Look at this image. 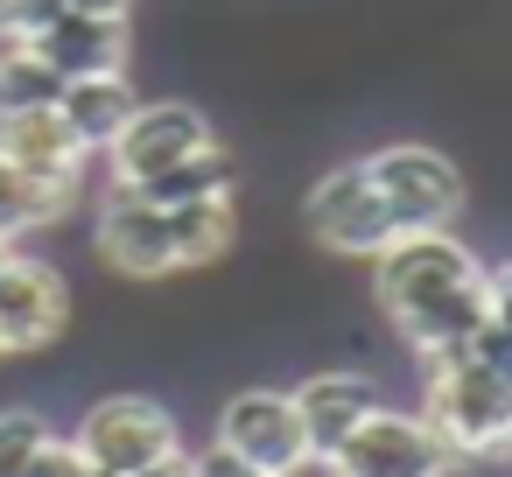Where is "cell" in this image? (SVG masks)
I'll list each match as a JSON object with an SVG mask.
<instances>
[{"label": "cell", "mask_w": 512, "mask_h": 477, "mask_svg": "<svg viewBox=\"0 0 512 477\" xmlns=\"http://www.w3.org/2000/svg\"><path fill=\"white\" fill-rule=\"evenodd\" d=\"M372 295L421 365L463 351L477 337V323L491 316L484 309V267L449 232H400L386 253H372Z\"/></svg>", "instance_id": "obj_1"}, {"label": "cell", "mask_w": 512, "mask_h": 477, "mask_svg": "<svg viewBox=\"0 0 512 477\" xmlns=\"http://www.w3.org/2000/svg\"><path fill=\"white\" fill-rule=\"evenodd\" d=\"M421 421L449 442V456H505L512 449V379H498L470 351L428 358V407H421Z\"/></svg>", "instance_id": "obj_2"}, {"label": "cell", "mask_w": 512, "mask_h": 477, "mask_svg": "<svg viewBox=\"0 0 512 477\" xmlns=\"http://www.w3.org/2000/svg\"><path fill=\"white\" fill-rule=\"evenodd\" d=\"M365 176L386 197V211H393L400 232H449L456 211H463V176H456V162L442 148L393 141V148L365 155Z\"/></svg>", "instance_id": "obj_3"}, {"label": "cell", "mask_w": 512, "mask_h": 477, "mask_svg": "<svg viewBox=\"0 0 512 477\" xmlns=\"http://www.w3.org/2000/svg\"><path fill=\"white\" fill-rule=\"evenodd\" d=\"M449 442L421 421V414H393V407H372L330 456L323 470L330 477H449Z\"/></svg>", "instance_id": "obj_4"}, {"label": "cell", "mask_w": 512, "mask_h": 477, "mask_svg": "<svg viewBox=\"0 0 512 477\" xmlns=\"http://www.w3.org/2000/svg\"><path fill=\"white\" fill-rule=\"evenodd\" d=\"M302 225H309V239H316V246L351 253V260H372V253H386V246L400 239V225H393L386 197H379V190H372V176H365V162L316 176V183H309V197H302Z\"/></svg>", "instance_id": "obj_5"}, {"label": "cell", "mask_w": 512, "mask_h": 477, "mask_svg": "<svg viewBox=\"0 0 512 477\" xmlns=\"http://www.w3.org/2000/svg\"><path fill=\"white\" fill-rule=\"evenodd\" d=\"M78 449L92 456L99 477H134V470L162 463L169 449H183V435H176V414H169L162 400H148V393H113V400H99V407L85 414Z\"/></svg>", "instance_id": "obj_6"}, {"label": "cell", "mask_w": 512, "mask_h": 477, "mask_svg": "<svg viewBox=\"0 0 512 477\" xmlns=\"http://www.w3.org/2000/svg\"><path fill=\"white\" fill-rule=\"evenodd\" d=\"M218 449H232L239 463L267 470V477H295L309 470V442H302V421H295V400L274 393V386H246L218 407Z\"/></svg>", "instance_id": "obj_7"}, {"label": "cell", "mask_w": 512, "mask_h": 477, "mask_svg": "<svg viewBox=\"0 0 512 477\" xmlns=\"http://www.w3.org/2000/svg\"><path fill=\"white\" fill-rule=\"evenodd\" d=\"M204 148H211V120L183 99H155V106H134V120L106 148V162H113V183L134 190V183H148V176H162V169H176Z\"/></svg>", "instance_id": "obj_8"}, {"label": "cell", "mask_w": 512, "mask_h": 477, "mask_svg": "<svg viewBox=\"0 0 512 477\" xmlns=\"http://www.w3.org/2000/svg\"><path fill=\"white\" fill-rule=\"evenodd\" d=\"M71 323V288L50 260L8 253L0 267V351H50Z\"/></svg>", "instance_id": "obj_9"}, {"label": "cell", "mask_w": 512, "mask_h": 477, "mask_svg": "<svg viewBox=\"0 0 512 477\" xmlns=\"http://www.w3.org/2000/svg\"><path fill=\"white\" fill-rule=\"evenodd\" d=\"M99 260L127 281H162L176 274V246H169V211L148 204L141 190L113 183L106 211H99Z\"/></svg>", "instance_id": "obj_10"}, {"label": "cell", "mask_w": 512, "mask_h": 477, "mask_svg": "<svg viewBox=\"0 0 512 477\" xmlns=\"http://www.w3.org/2000/svg\"><path fill=\"white\" fill-rule=\"evenodd\" d=\"M22 43H29L64 85H71V78H92V71H127V22H113V15L50 8Z\"/></svg>", "instance_id": "obj_11"}, {"label": "cell", "mask_w": 512, "mask_h": 477, "mask_svg": "<svg viewBox=\"0 0 512 477\" xmlns=\"http://www.w3.org/2000/svg\"><path fill=\"white\" fill-rule=\"evenodd\" d=\"M0 162H15V169H29L43 183L78 190V176H85L92 155L78 148V134L64 127L57 106H0Z\"/></svg>", "instance_id": "obj_12"}, {"label": "cell", "mask_w": 512, "mask_h": 477, "mask_svg": "<svg viewBox=\"0 0 512 477\" xmlns=\"http://www.w3.org/2000/svg\"><path fill=\"white\" fill-rule=\"evenodd\" d=\"M295 421H302V442H309V463H323L372 407H379V386L365 379V372H316V379H302L295 393Z\"/></svg>", "instance_id": "obj_13"}, {"label": "cell", "mask_w": 512, "mask_h": 477, "mask_svg": "<svg viewBox=\"0 0 512 477\" xmlns=\"http://www.w3.org/2000/svg\"><path fill=\"white\" fill-rule=\"evenodd\" d=\"M134 85H127V71H92V78H71L64 92H57V113H64V127L78 134V148L85 155H106L113 141H120V127L134 120Z\"/></svg>", "instance_id": "obj_14"}, {"label": "cell", "mask_w": 512, "mask_h": 477, "mask_svg": "<svg viewBox=\"0 0 512 477\" xmlns=\"http://www.w3.org/2000/svg\"><path fill=\"white\" fill-rule=\"evenodd\" d=\"M239 239V218H232V197H197V204H176L169 211V246H176V267H211L225 260Z\"/></svg>", "instance_id": "obj_15"}, {"label": "cell", "mask_w": 512, "mask_h": 477, "mask_svg": "<svg viewBox=\"0 0 512 477\" xmlns=\"http://www.w3.org/2000/svg\"><path fill=\"white\" fill-rule=\"evenodd\" d=\"M71 197L78 190H64V183H43V176H29V169H15V162H0V239H22V232H43V225H57L64 211H71Z\"/></svg>", "instance_id": "obj_16"}, {"label": "cell", "mask_w": 512, "mask_h": 477, "mask_svg": "<svg viewBox=\"0 0 512 477\" xmlns=\"http://www.w3.org/2000/svg\"><path fill=\"white\" fill-rule=\"evenodd\" d=\"M148 204H162V211H176V204H197V197H232V155L211 141L204 155H190V162H176V169H162V176H148V183H134Z\"/></svg>", "instance_id": "obj_17"}, {"label": "cell", "mask_w": 512, "mask_h": 477, "mask_svg": "<svg viewBox=\"0 0 512 477\" xmlns=\"http://www.w3.org/2000/svg\"><path fill=\"white\" fill-rule=\"evenodd\" d=\"M64 78L29 50V43H0V106H57Z\"/></svg>", "instance_id": "obj_18"}, {"label": "cell", "mask_w": 512, "mask_h": 477, "mask_svg": "<svg viewBox=\"0 0 512 477\" xmlns=\"http://www.w3.org/2000/svg\"><path fill=\"white\" fill-rule=\"evenodd\" d=\"M43 435H50V421L29 414V407H8V414H0V477H22Z\"/></svg>", "instance_id": "obj_19"}, {"label": "cell", "mask_w": 512, "mask_h": 477, "mask_svg": "<svg viewBox=\"0 0 512 477\" xmlns=\"http://www.w3.org/2000/svg\"><path fill=\"white\" fill-rule=\"evenodd\" d=\"M22 477H99V470H92V456L78 449V435H43Z\"/></svg>", "instance_id": "obj_20"}, {"label": "cell", "mask_w": 512, "mask_h": 477, "mask_svg": "<svg viewBox=\"0 0 512 477\" xmlns=\"http://www.w3.org/2000/svg\"><path fill=\"white\" fill-rule=\"evenodd\" d=\"M463 351H470L477 365H491L498 379H512V330H505V323H491V316H484V323H477V337H470Z\"/></svg>", "instance_id": "obj_21"}, {"label": "cell", "mask_w": 512, "mask_h": 477, "mask_svg": "<svg viewBox=\"0 0 512 477\" xmlns=\"http://www.w3.org/2000/svg\"><path fill=\"white\" fill-rule=\"evenodd\" d=\"M484 309H491V323L512 330V260L505 267H484Z\"/></svg>", "instance_id": "obj_22"}, {"label": "cell", "mask_w": 512, "mask_h": 477, "mask_svg": "<svg viewBox=\"0 0 512 477\" xmlns=\"http://www.w3.org/2000/svg\"><path fill=\"white\" fill-rule=\"evenodd\" d=\"M190 463H197V477H267V470L239 463V456H232V449H218V442H211L204 456H190Z\"/></svg>", "instance_id": "obj_23"}, {"label": "cell", "mask_w": 512, "mask_h": 477, "mask_svg": "<svg viewBox=\"0 0 512 477\" xmlns=\"http://www.w3.org/2000/svg\"><path fill=\"white\" fill-rule=\"evenodd\" d=\"M50 8H71V15H113V22H127L134 0H50Z\"/></svg>", "instance_id": "obj_24"}, {"label": "cell", "mask_w": 512, "mask_h": 477, "mask_svg": "<svg viewBox=\"0 0 512 477\" xmlns=\"http://www.w3.org/2000/svg\"><path fill=\"white\" fill-rule=\"evenodd\" d=\"M8 253H15V246H8V239H0V267H8Z\"/></svg>", "instance_id": "obj_25"}, {"label": "cell", "mask_w": 512, "mask_h": 477, "mask_svg": "<svg viewBox=\"0 0 512 477\" xmlns=\"http://www.w3.org/2000/svg\"><path fill=\"white\" fill-rule=\"evenodd\" d=\"M0 358H8V351H0Z\"/></svg>", "instance_id": "obj_26"}]
</instances>
